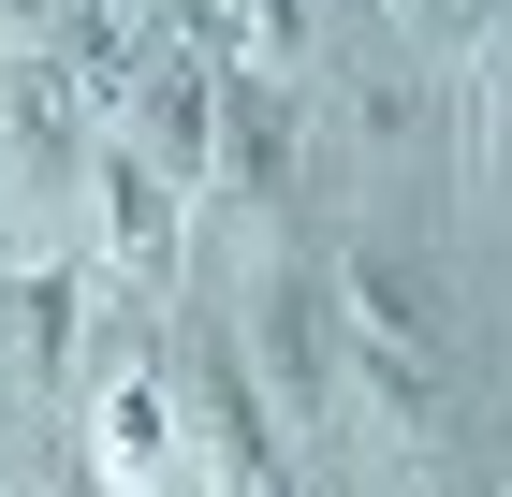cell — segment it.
Segmentation results:
<instances>
[{
  "mask_svg": "<svg viewBox=\"0 0 512 497\" xmlns=\"http://www.w3.org/2000/svg\"><path fill=\"white\" fill-rule=\"evenodd\" d=\"M44 15H59V0H0V30H44Z\"/></svg>",
  "mask_w": 512,
  "mask_h": 497,
  "instance_id": "7",
  "label": "cell"
},
{
  "mask_svg": "<svg viewBox=\"0 0 512 497\" xmlns=\"http://www.w3.org/2000/svg\"><path fill=\"white\" fill-rule=\"evenodd\" d=\"M205 191L235 205V220H264L293 191V88L278 74H220V161H205Z\"/></svg>",
  "mask_w": 512,
  "mask_h": 497,
  "instance_id": "4",
  "label": "cell"
},
{
  "mask_svg": "<svg viewBox=\"0 0 512 497\" xmlns=\"http://www.w3.org/2000/svg\"><path fill=\"white\" fill-rule=\"evenodd\" d=\"M395 30H439V44H454V30H498V0H395Z\"/></svg>",
  "mask_w": 512,
  "mask_h": 497,
  "instance_id": "6",
  "label": "cell"
},
{
  "mask_svg": "<svg viewBox=\"0 0 512 497\" xmlns=\"http://www.w3.org/2000/svg\"><path fill=\"white\" fill-rule=\"evenodd\" d=\"M176 454H191V381L176 366H118L88 395V468L118 497H176Z\"/></svg>",
  "mask_w": 512,
  "mask_h": 497,
  "instance_id": "3",
  "label": "cell"
},
{
  "mask_svg": "<svg viewBox=\"0 0 512 497\" xmlns=\"http://www.w3.org/2000/svg\"><path fill=\"white\" fill-rule=\"evenodd\" d=\"M469 161H483V191H512V30H498V59H483V103H469Z\"/></svg>",
  "mask_w": 512,
  "mask_h": 497,
  "instance_id": "5",
  "label": "cell"
},
{
  "mask_svg": "<svg viewBox=\"0 0 512 497\" xmlns=\"http://www.w3.org/2000/svg\"><path fill=\"white\" fill-rule=\"evenodd\" d=\"M322 293H337V366H352L395 424H439V410H454V293H439L425 249L352 234V249L322 264Z\"/></svg>",
  "mask_w": 512,
  "mask_h": 497,
  "instance_id": "1",
  "label": "cell"
},
{
  "mask_svg": "<svg viewBox=\"0 0 512 497\" xmlns=\"http://www.w3.org/2000/svg\"><path fill=\"white\" fill-rule=\"evenodd\" d=\"M249 381H264L293 424L337 410V381H352V366H337V293H322V264H293V278H264V293H249Z\"/></svg>",
  "mask_w": 512,
  "mask_h": 497,
  "instance_id": "2",
  "label": "cell"
}]
</instances>
